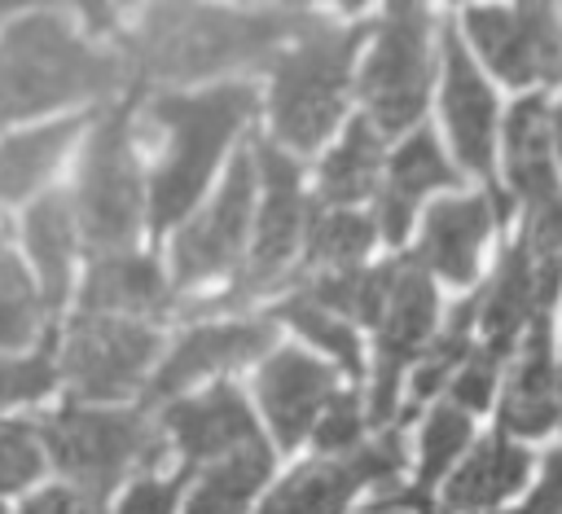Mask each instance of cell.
I'll return each instance as SVG.
<instances>
[{"label":"cell","instance_id":"6da1fadb","mask_svg":"<svg viewBox=\"0 0 562 514\" xmlns=\"http://www.w3.org/2000/svg\"><path fill=\"white\" fill-rule=\"evenodd\" d=\"M325 18L303 9H211V4H158L145 26L123 44L132 88L145 79L220 75L241 62H259L281 44L303 40Z\"/></svg>","mask_w":562,"mask_h":514},{"label":"cell","instance_id":"7a4b0ae2","mask_svg":"<svg viewBox=\"0 0 562 514\" xmlns=\"http://www.w3.org/2000/svg\"><path fill=\"white\" fill-rule=\"evenodd\" d=\"M123 83V62L83 44L61 13H22L0 35V127Z\"/></svg>","mask_w":562,"mask_h":514},{"label":"cell","instance_id":"3957f363","mask_svg":"<svg viewBox=\"0 0 562 514\" xmlns=\"http://www.w3.org/2000/svg\"><path fill=\"white\" fill-rule=\"evenodd\" d=\"M259 97L250 83H215L193 97H154L149 114L171 132L167 158L149 185V228L162 233L193 211L224 145L246 127Z\"/></svg>","mask_w":562,"mask_h":514},{"label":"cell","instance_id":"277c9868","mask_svg":"<svg viewBox=\"0 0 562 514\" xmlns=\"http://www.w3.org/2000/svg\"><path fill=\"white\" fill-rule=\"evenodd\" d=\"M369 40V26H312L303 40H294L277 66H272V132L290 149H316L334 123L342 119L347 88H351V62L360 44Z\"/></svg>","mask_w":562,"mask_h":514},{"label":"cell","instance_id":"5b68a950","mask_svg":"<svg viewBox=\"0 0 562 514\" xmlns=\"http://www.w3.org/2000/svg\"><path fill=\"white\" fill-rule=\"evenodd\" d=\"M149 409H88L79 400L61 404L44 422H35L53 466L79 483V492L101 505L119 479L162 452L158 426L145 417Z\"/></svg>","mask_w":562,"mask_h":514},{"label":"cell","instance_id":"8992f818","mask_svg":"<svg viewBox=\"0 0 562 514\" xmlns=\"http://www.w3.org/2000/svg\"><path fill=\"white\" fill-rule=\"evenodd\" d=\"M140 88H127L119 105H110L88 136L83 171H79V193H75V220L83 242L97 255H119L132 250L140 220H145V185L132 149V105Z\"/></svg>","mask_w":562,"mask_h":514},{"label":"cell","instance_id":"52a82bcc","mask_svg":"<svg viewBox=\"0 0 562 514\" xmlns=\"http://www.w3.org/2000/svg\"><path fill=\"white\" fill-rule=\"evenodd\" d=\"M255 163H259V176H263V206H259V220H255V242H250L246 268L233 277V286L224 294H215L206 303H176V312H184V316H193V312L198 316L202 312H237L241 303L263 294L285 272V264L299 250V237L312 224L303 189H299V158H290L272 141H255Z\"/></svg>","mask_w":562,"mask_h":514},{"label":"cell","instance_id":"ba28073f","mask_svg":"<svg viewBox=\"0 0 562 514\" xmlns=\"http://www.w3.org/2000/svg\"><path fill=\"white\" fill-rule=\"evenodd\" d=\"M378 44L360 75V101L382 136H400L422 119L430 97V13L426 4H386Z\"/></svg>","mask_w":562,"mask_h":514},{"label":"cell","instance_id":"9c48e42d","mask_svg":"<svg viewBox=\"0 0 562 514\" xmlns=\"http://www.w3.org/2000/svg\"><path fill=\"white\" fill-rule=\"evenodd\" d=\"M435 325V290L430 272L422 268L417 255H395L386 264V299L373 321V343H378V373H373V400H369V422H386L395 413L404 373L417 365V351L426 347Z\"/></svg>","mask_w":562,"mask_h":514},{"label":"cell","instance_id":"30bf717a","mask_svg":"<svg viewBox=\"0 0 562 514\" xmlns=\"http://www.w3.org/2000/svg\"><path fill=\"white\" fill-rule=\"evenodd\" d=\"M154 356L158 334L145 321L79 312L61 347V373L79 400H119L145 382Z\"/></svg>","mask_w":562,"mask_h":514},{"label":"cell","instance_id":"8fae6325","mask_svg":"<svg viewBox=\"0 0 562 514\" xmlns=\"http://www.w3.org/2000/svg\"><path fill=\"white\" fill-rule=\"evenodd\" d=\"M250 206H255V141L237 149V158L228 163V180L220 185L215 202L176 233V246H171L176 294L237 268L241 242L250 228Z\"/></svg>","mask_w":562,"mask_h":514},{"label":"cell","instance_id":"7c38bea8","mask_svg":"<svg viewBox=\"0 0 562 514\" xmlns=\"http://www.w3.org/2000/svg\"><path fill=\"white\" fill-rule=\"evenodd\" d=\"M465 31L487 66L509 83H562V18L553 4H479Z\"/></svg>","mask_w":562,"mask_h":514},{"label":"cell","instance_id":"4fadbf2b","mask_svg":"<svg viewBox=\"0 0 562 514\" xmlns=\"http://www.w3.org/2000/svg\"><path fill=\"white\" fill-rule=\"evenodd\" d=\"M404 466V444L400 431H386L369 448H356L347 457H321L299 466L268 501L259 514H342L351 496L369 483H386Z\"/></svg>","mask_w":562,"mask_h":514},{"label":"cell","instance_id":"5bb4252c","mask_svg":"<svg viewBox=\"0 0 562 514\" xmlns=\"http://www.w3.org/2000/svg\"><path fill=\"white\" fill-rule=\"evenodd\" d=\"M162 431H171L180 457L189 470H206L215 461L241 457L250 448H263V435L255 426V413L246 395L233 382H215L202 395L162 404Z\"/></svg>","mask_w":562,"mask_h":514},{"label":"cell","instance_id":"9a60e30c","mask_svg":"<svg viewBox=\"0 0 562 514\" xmlns=\"http://www.w3.org/2000/svg\"><path fill=\"white\" fill-rule=\"evenodd\" d=\"M277 343V325L272 316L263 321H224V325H198L189 329L167 360H158L154 378L145 382V409L154 404H171L189 382L215 373V369H237L255 356H263Z\"/></svg>","mask_w":562,"mask_h":514},{"label":"cell","instance_id":"2e32d148","mask_svg":"<svg viewBox=\"0 0 562 514\" xmlns=\"http://www.w3.org/2000/svg\"><path fill=\"white\" fill-rule=\"evenodd\" d=\"M443 114H448V132L457 145V158L483 176L487 198L496 211H505V193L492 176V132H496V97L487 88V79L474 70L465 44L457 40L452 26H443Z\"/></svg>","mask_w":562,"mask_h":514},{"label":"cell","instance_id":"e0dca14e","mask_svg":"<svg viewBox=\"0 0 562 514\" xmlns=\"http://www.w3.org/2000/svg\"><path fill=\"white\" fill-rule=\"evenodd\" d=\"M259 404L268 426L277 431V444L290 452L299 448V439L307 431H316L325 404L338 395L334 391V369L303 356V351H277L272 360H263L259 378H255Z\"/></svg>","mask_w":562,"mask_h":514},{"label":"cell","instance_id":"ac0fdd59","mask_svg":"<svg viewBox=\"0 0 562 514\" xmlns=\"http://www.w3.org/2000/svg\"><path fill=\"white\" fill-rule=\"evenodd\" d=\"M558 417H562V387H558V365H553V321L549 312H536V321L522 334L509 387H505L501 431L544 435Z\"/></svg>","mask_w":562,"mask_h":514},{"label":"cell","instance_id":"d6986e66","mask_svg":"<svg viewBox=\"0 0 562 514\" xmlns=\"http://www.w3.org/2000/svg\"><path fill=\"white\" fill-rule=\"evenodd\" d=\"M176 303H180L176 290L162 281V272H158V264L149 255L119 250V255H97L92 259V272H88L79 312L145 321V316L176 312Z\"/></svg>","mask_w":562,"mask_h":514},{"label":"cell","instance_id":"ffe728a7","mask_svg":"<svg viewBox=\"0 0 562 514\" xmlns=\"http://www.w3.org/2000/svg\"><path fill=\"white\" fill-rule=\"evenodd\" d=\"M492 228V198H443L426 211L422 246L413 250L426 272L452 286H470L479 272V246Z\"/></svg>","mask_w":562,"mask_h":514},{"label":"cell","instance_id":"44dd1931","mask_svg":"<svg viewBox=\"0 0 562 514\" xmlns=\"http://www.w3.org/2000/svg\"><path fill=\"white\" fill-rule=\"evenodd\" d=\"M452 185H461V176L443 163L435 136L430 132L408 136L395 149V158L386 167V180H382V193H378V228H382V237L391 246H400L404 233H408V224H413L417 198L426 189H452Z\"/></svg>","mask_w":562,"mask_h":514},{"label":"cell","instance_id":"7402d4cb","mask_svg":"<svg viewBox=\"0 0 562 514\" xmlns=\"http://www.w3.org/2000/svg\"><path fill=\"white\" fill-rule=\"evenodd\" d=\"M549 119L553 110L544 105V97H522L505 119V176L509 189L527 202V211L562 198V185L549 163Z\"/></svg>","mask_w":562,"mask_h":514},{"label":"cell","instance_id":"603a6c76","mask_svg":"<svg viewBox=\"0 0 562 514\" xmlns=\"http://www.w3.org/2000/svg\"><path fill=\"white\" fill-rule=\"evenodd\" d=\"M527 470H531V452L518 448V444H509L505 431H496L448 479L443 505H448V514H483L496 501H505L509 492H518L527 483Z\"/></svg>","mask_w":562,"mask_h":514},{"label":"cell","instance_id":"cb8c5ba5","mask_svg":"<svg viewBox=\"0 0 562 514\" xmlns=\"http://www.w3.org/2000/svg\"><path fill=\"white\" fill-rule=\"evenodd\" d=\"M75 211L66 193H44L26 220H22V237L26 250L40 268V299L44 312H61L66 294H70V259H75Z\"/></svg>","mask_w":562,"mask_h":514},{"label":"cell","instance_id":"d4e9b609","mask_svg":"<svg viewBox=\"0 0 562 514\" xmlns=\"http://www.w3.org/2000/svg\"><path fill=\"white\" fill-rule=\"evenodd\" d=\"M540 303H536V277H531V255H527V242L518 237L501 268H496V281L483 290V347H492L501 360L509 356V347L527 334V325L536 321Z\"/></svg>","mask_w":562,"mask_h":514},{"label":"cell","instance_id":"484cf974","mask_svg":"<svg viewBox=\"0 0 562 514\" xmlns=\"http://www.w3.org/2000/svg\"><path fill=\"white\" fill-rule=\"evenodd\" d=\"M378 167H382V132L369 123V114L351 119L342 141L334 145V154L321 163V185H316V202L329 211H351V202L369 198L378 185Z\"/></svg>","mask_w":562,"mask_h":514},{"label":"cell","instance_id":"4316f807","mask_svg":"<svg viewBox=\"0 0 562 514\" xmlns=\"http://www.w3.org/2000/svg\"><path fill=\"white\" fill-rule=\"evenodd\" d=\"M465 444H470V413L457 409L452 400H443V404L426 417V431H422V466H417V483H413L408 492H395V496L378 501L373 514H382V510H395V514H404V510L430 514V488L448 474V466L465 452Z\"/></svg>","mask_w":562,"mask_h":514},{"label":"cell","instance_id":"83f0119b","mask_svg":"<svg viewBox=\"0 0 562 514\" xmlns=\"http://www.w3.org/2000/svg\"><path fill=\"white\" fill-rule=\"evenodd\" d=\"M83 114L75 119H57L48 127H31L22 136L0 141V202H18L26 198L35 185H44V176L61 163L66 145L83 132Z\"/></svg>","mask_w":562,"mask_h":514},{"label":"cell","instance_id":"f1b7e54d","mask_svg":"<svg viewBox=\"0 0 562 514\" xmlns=\"http://www.w3.org/2000/svg\"><path fill=\"white\" fill-rule=\"evenodd\" d=\"M479 316H483V294H470V299H461V303L452 308V316H448L443 334L422 351V360H417V365H413V373H408V404H404L400 422H408V417L417 413V404H426V400L435 395V387H439L457 365H465V360H470Z\"/></svg>","mask_w":562,"mask_h":514},{"label":"cell","instance_id":"f546056e","mask_svg":"<svg viewBox=\"0 0 562 514\" xmlns=\"http://www.w3.org/2000/svg\"><path fill=\"white\" fill-rule=\"evenodd\" d=\"M268 474H272V452L268 448H250L241 457L215 461V466L198 470L189 514H246L250 496L263 488Z\"/></svg>","mask_w":562,"mask_h":514},{"label":"cell","instance_id":"4dcf8cb0","mask_svg":"<svg viewBox=\"0 0 562 514\" xmlns=\"http://www.w3.org/2000/svg\"><path fill=\"white\" fill-rule=\"evenodd\" d=\"M373 246V220L360 211H321L307 224V264L325 272H360L364 250Z\"/></svg>","mask_w":562,"mask_h":514},{"label":"cell","instance_id":"1f68e13d","mask_svg":"<svg viewBox=\"0 0 562 514\" xmlns=\"http://www.w3.org/2000/svg\"><path fill=\"white\" fill-rule=\"evenodd\" d=\"M272 321H290L299 334H307L321 351H329V356L338 360V369H342L347 378H360V373H364V365H360V338H356V325H351V321H342V316H334V312H325V308H316V303H312V299H303L299 290L272 308Z\"/></svg>","mask_w":562,"mask_h":514},{"label":"cell","instance_id":"d6a6232c","mask_svg":"<svg viewBox=\"0 0 562 514\" xmlns=\"http://www.w3.org/2000/svg\"><path fill=\"white\" fill-rule=\"evenodd\" d=\"M527 255H531V277H536V303L540 312L553 308L558 286H562V198L536 206L527 215Z\"/></svg>","mask_w":562,"mask_h":514},{"label":"cell","instance_id":"836d02e7","mask_svg":"<svg viewBox=\"0 0 562 514\" xmlns=\"http://www.w3.org/2000/svg\"><path fill=\"white\" fill-rule=\"evenodd\" d=\"M44 299L18 259L0 255V347H22L40 334Z\"/></svg>","mask_w":562,"mask_h":514},{"label":"cell","instance_id":"e575fe53","mask_svg":"<svg viewBox=\"0 0 562 514\" xmlns=\"http://www.w3.org/2000/svg\"><path fill=\"white\" fill-rule=\"evenodd\" d=\"M360 431H364L360 395H356V391H338V395L325 404V413H321V422H316L312 439H316V448H321V452L347 457V452H356V448H360Z\"/></svg>","mask_w":562,"mask_h":514},{"label":"cell","instance_id":"d590c367","mask_svg":"<svg viewBox=\"0 0 562 514\" xmlns=\"http://www.w3.org/2000/svg\"><path fill=\"white\" fill-rule=\"evenodd\" d=\"M53 378H57V369H53V347L48 343L40 351H31V356L0 360V409L48 395Z\"/></svg>","mask_w":562,"mask_h":514},{"label":"cell","instance_id":"8d00e7d4","mask_svg":"<svg viewBox=\"0 0 562 514\" xmlns=\"http://www.w3.org/2000/svg\"><path fill=\"white\" fill-rule=\"evenodd\" d=\"M44 474V452L35 444V426H0V488H26Z\"/></svg>","mask_w":562,"mask_h":514},{"label":"cell","instance_id":"74e56055","mask_svg":"<svg viewBox=\"0 0 562 514\" xmlns=\"http://www.w3.org/2000/svg\"><path fill=\"white\" fill-rule=\"evenodd\" d=\"M496 378H501V356L492 351V347H474L470 351V360L461 365V373L452 378V387H448V400L457 404V409H465V413H483L487 404H492V387H496Z\"/></svg>","mask_w":562,"mask_h":514},{"label":"cell","instance_id":"f35d334b","mask_svg":"<svg viewBox=\"0 0 562 514\" xmlns=\"http://www.w3.org/2000/svg\"><path fill=\"white\" fill-rule=\"evenodd\" d=\"M193 474L198 470L180 466L167 479H140V483H132L127 496H123V505H119V514H176V501H180V492H184V483Z\"/></svg>","mask_w":562,"mask_h":514},{"label":"cell","instance_id":"ab89813d","mask_svg":"<svg viewBox=\"0 0 562 514\" xmlns=\"http://www.w3.org/2000/svg\"><path fill=\"white\" fill-rule=\"evenodd\" d=\"M509 514H562V452H549L540 488L531 492L527 505H518V510H509Z\"/></svg>","mask_w":562,"mask_h":514},{"label":"cell","instance_id":"60d3db41","mask_svg":"<svg viewBox=\"0 0 562 514\" xmlns=\"http://www.w3.org/2000/svg\"><path fill=\"white\" fill-rule=\"evenodd\" d=\"M22 514H97V505L83 496V492H70V488H48L40 496H31L22 505Z\"/></svg>","mask_w":562,"mask_h":514},{"label":"cell","instance_id":"b9f144b4","mask_svg":"<svg viewBox=\"0 0 562 514\" xmlns=\"http://www.w3.org/2000/svg\"><path fill=\"white\" fill-rule=\"evenodd\" d=\"M549 132H553V145H558V158H562V105L553 110V119H549Z\"/></svg>","mask_w":562,"mask_h":514},{"label":"cell","instance_id":"7bdbcfd3","mask_svg":"<svg viewBox=\"0 0 562 514\" xmlns=\"http://www.w3.org/2000/svg\"><path fill=\"white\" fill-rule=\"evenodd\" d=\"M13 9H18V4H0V18H9V13H13Z\"/></svg>","mask_w":562,"mask_h":514},{"label":"cell","instance_id":"ee69618b","mask_svg":"<svg viewBox=\"0 0 562 514\" xmlns=\"http://www.w3.org/2000/svg\"><path fill=\"white\" fill-rule=\"evenodd\" d=\"M558 387H562V369H558Z\"/></svg>","mask_w":562,"mask_h":514},{"label":"cell","instance_id":"f6af8a7d","mask_svg":"<svg viewBox=\"0 0 562 514\" xmlns=\"http://www.w3.org/2000/svg\"><path fill=\"white\" fill-rule=\"evenodd\" d=\"M0 246H4V237H0ZM0 255H4V250H0Z\"/></svg>","mask_w":562,"mask_h":514},{"label":"cell","instance_id":"bcb514c9","mask_svg":"<svg viewBox=\"0 0 562 514\" xmlns=\"http://www.w3.org/2000/svg\"><path fill=\"white\" fill-rule=\"evenodd\" d=\"M0 514H4V505H0Z\"/></svg>","mask_w":562,"mask_h":514}]
</instances>
